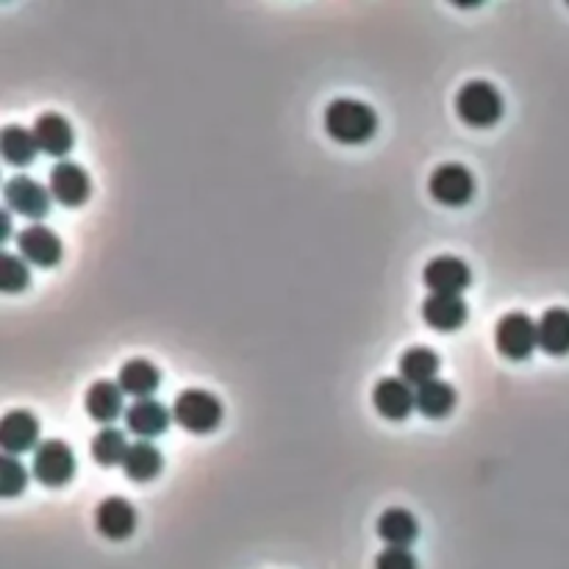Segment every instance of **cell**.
<instances>
[{"label":"cell","mask_w":569,"mask_h":569,"mask_svg":"<svg viewBox=\"0 0 569 569\" xmlns=\"http://www.w3.org/2000/svg\"><path fill=\"white\" fill-rule=\"evenodd\" d=\"M325 131L342 145H364L378 131V114L362 100L339 98L325 109Z\"/></svg>","instance_id":"obj_1"},{"label":"cell","mask_w":569,"mask_h":569,"mask_svg":"<svg viewBox=\"0 0 569 569\" xmlns=\"http://www.w3.org/2000/svg\"><path fill=\"white\" fill-rule=\"evenodd\" d=\"M456 114L472 129H492L503 117V95L489 81H467L456 95Z\"/></svg>","instance_id":"obj_2"},{"label":"cell","mask_w":569,"mask_h":569,"mask_svg":"<svg viewBox=\"0 0 569 569\" xmlns=\"http://www.w3.org/2000/svg\"><path fill=\"white\" fill-rule=\"evenodd\" d=\"M172 420L190 434H211L222 423V403L206 389H184L172 405Z\"/></svg>","instance_id":"obj_3"},{"label":"cell","mask_w":569,"mask_h":569,"mask_svg":"<svg viewBox=\"0 0 569 569\" xmlns=\"http://www.w3.org/2000/svg\"><path fill=\"white\" fill-rule=\"evenodd\" d=\"M497 353L508 362H525L538 348V328L525 312L503 314L495 328Z\"/></svg>","instance_id":"obj_4"},{"label":"cell","mask_w":569,"mask_h":569,"mask_svg":"<svg viewBox=\"0 0 569 569\" xmlns=\"http://www.w3.org/2000/svg\"><path fill=\"white\" fill-rule=\"evenodd\" d=\"M34 477L39 484L59 489V486L70 484L75 475V453L73 447L62 439H45L43 445L34 450Z\"/></svg>","instance_id":"obj_5"},{"label":"cell","mask_w":569,"mask_h":569,"mask_svg":"<svg viewBox=\"0 0 569 569\" xmlns=\"http://www.w3.org/2000/svg\"><path fill=\"white\" fill-rule=\"evenodd\" d=\"M428 192L436 203L450 208L467 206L475 195V178L464 165H439L428 178Z\"/></svg>","instance_id":"obj_6"},{"label":"cell","mask_w":569,"mask_h":569,"mask_svg":"<svg viewBox=\"0 0 569 569\" xmlns=\"http://www.w3.org/2000/svg\"><path fill=\"white\" fill-rule=\"evenodd\" d=\"M50 197L62 206L75 208L84 206L89 201V192H93V181L86 175V170L75 161H59V165L50 170L48 178Z\"/></svg>","instance_id":"obj_7"},{"label":"cell","mask_w":569,"mask_h":569,"mask_svg":"<svg viewBox=\"0 0 569 569\" xmlns=\"http://www.w3.org/2000/svg\"><path fill=\"white\" fill-rule=\"evenodd\" d=\"M3 201L12 211L28 217V220H43L50 211V190H45L39 181L28 175L9 178L3 186Z\"/></svg>","instance_id":"obj_8"},{"label":"cell","mask_w":569,"mask_h":569,"mask_svg":"<svg viewBox=\"0 0 569 569\" xmlns=\"http://www.w3.org/2000/svg\"><path fill=\"white\" fill-rule=\"evenodd\" d=\"M39 439V420L25 409L9 411L3 420H0V447L7 456L28 453V450H37Z\"/></svg>","instance_id":"obj_9"},{"label":"cell","mask_w":569,"mask_h":569,"mask_svg":"<svg viewBox=\"0 0 569 569\" xmlns=\"http://www.w3.org/2000/svg\"><path fill=\"white\" fill-rule=\"evenodd\" d=\"M423 281L431 289V294H461L470 287L472 273L459 256H436L425 267Z\"/></svg>","instance_id":"obj_10"},{"label":"cell","mask_w":569,"mask_h":569,"mask_svg":"<svg viewBox=\"0 0 569 569\" xmlns=\"http://www.w3.org/2000/svg\"><path fill=\"white\" fill-rule=\"evenodd\" d=\"M17 247L25 262L37 264V267H56V264L62 262L64 253L62 239L56 237L48 226H39V222L20 231Z\"/></svg>","instance_id":"obj_11"},{"label":"cell","mask_w":569,"mask_h":569,"mask_svg":"<svg viewBox=\"0 0 569 569\" xmlns=\"http://www.w3.org/2000/svg\"><path fill=\"white\" fill-rule=\"evenodd\" d=\"M95 528L111 542H123L136 531V511L125 497H106L95 508Z\"/></svg>","instance_id":"obj_12"},{"label":"cell","mask_w":569,"mask_h":569,"mask_svg":"<svg viewBox=\"0 0 569 569\" xmlns=\"http://www.w3.org/2000/svg\"><path fill=\"white\" fill-rule=\"evenodd\" d=\"M373 405L384 420H405L416 409V392L403 378H380L373 389Z\"/></svg>","instance_id":"obj_13"},{"label":"cell","mask_w":569,"mask_h":569,"mask_svg":"<svg viewBox=\"0 0 569 569\" xmlns=\"http://www.w3.org/2000/svg\"><path fill=\"white\" fill-rule=\"evenodd\" d=\"M34 136H37L39 150H45L48 156H56V159L68 156L75 145L73 125H70L59 111H45V114H39L37 123H34Z\"/></svg>","instance_id":"obj_14"},{"label":"cell","mask_w":569,"mask_h":569,"mask_svg":"<svg viewBox=\"0 0 569 569\" xmlns=\"http://www.w3.org/2000/svg\"><path fill=\"white\" fill-rule=\"evenodd\" d=\"M170 411L154 398L134 400L131 409H125V431H131L134 436H142V441L161 436L170 425Z\"/></svg>","instance_id":"obj_15"},{"label":"cell","mask_w":569,"mask_h":569,"mask_svg":"<svg viewBox=\"0 0 569 569\" xmlns=\"http://www.w3.org/2000/svg\"><path fill=\"white\" fill-rule=\"evenodd\" d=\"M467 314V303L459 294H431L423 303V319L434 331H459Z\"/></svg>","instance_id":"obj_16"},{"label":"cell","mask_w":569,"mask_h":569,"mask_svg":"<svg viewBox=\"0 0 569 569\" xmlns=\"http://www.w3.org/2000/svg\"><path fill=\"white\" fill-rule=\"evenodd\" d=\"M123 389H120V384L117 380H95L93 386H89V392H86V414L93 416L95 423H114L117 416L123 414Z\"/></svg>","instance_id":"obj_17"},{"label":"cell","mask_w":569,"mask_h":569,"mask_svg":"<svg viewBox=\"0 0 569 569\" xmlns=\"http://www.w3.org/2000/svg\"><path fill=\"white\" fill-rule=\"evenodd\" d=\"M117 384H120V389H123L125 395H131V398L145 400L159 389L161 373L159 367L147 362V359H131V362H125L123 367H120V373H117Z\"/></svg>","instance_id":"obj_18"},{"label":"cell","mask_w":569,"mask_h":569,"mask_svg":"<svg viewBox=\"0 0 569 569\" xmlns=\"http://www.w3.org/2000/svg\"><path fill=\"white\" fill-rule=\"evenodd\" d=\"M538 328V348L547 355H567L569 353V308H547L536 323Z\"/></svg>","instance_id":"obj_19"},{"label":"cell","mask_w":569,"mask_h":569,"mask_svg":"<svg viewBox=\"0 0 569 569\" xmlns=\"http://www.w3.org/2000/svg\"><path fill=\"white\" fill-rule=\"evenodd\" d=\"M416 517L409 508H386L378 520V536L384 538L386 547H409L416 542Z\"/></svg>","instance_id":"obj_20"},{"label":"cell","mask_w":569,"mask_h":569,"mask_svg":"<svg viewBox=\"0 0 569 569\" xmlns=\"http://www.w3.org/2000/svg\"><path fill=\"white\" fill-rule=\"evenodd\" d=\"M456 409V389L445 380H428L416 386V411L428 420H445Z\"/></svg>","instance_id":"obj_21"},{"label":"cell","mask_w":569,"mask_h":569,"mask_svg":"<svg viewBox=\"0 0 569 569\" xmlns=\"http://www.w3.org/2000/svg\"><path fill=\"white\" fill-rule=\"evenodd\" d=\"M0 154L9 165L14 167H28L39 154L37 136L34 131L23 129V125H7L0 131Z\"/></svg>","instance_id":"obj_22"},{"label":"cell","mask_w":569,"mask_h":569,"mask_svg":"<svg viewBox=\"0 0 569 569\" xmlns=\"http://www.w3.org/2000/svg\"><path fill=\"white\" fill-rule=\"evenodd\" d=\"M400 378L405 380L409 386H423L428 380H436V373H439V355L434 353L431 348H409L403 355H400Z\"/></svg>","instance_id":"obj_23"},{"label":"cell","mask_w":569,"mask_h":569,"mask_svg":"<svg viewBox=\"0 0 569 569\" xmlns=\"http://www.w3.org/2000/svg\"><path fill=\"white\" fill-rule=\"evenodd\" d=\"M161 467H165L161 450L156 445H150V441H136V445H131L129 456H125L123 461L125 475H129L131 481H136V484L154 481L161 472Z\"/></svg>","instance_id":"obj_24"},{"label":"cell","mask_w":569,"mask_h":569,"mask_svg":"<svg viewBox=\"0 0 569 569\" xmlns=\"http://www.w3.org/2000/svg\"><path fill=\"white\" fill-rule=\"evenodd\" d=\"M129 450H131V445L125 441V434L117 428L98 431L93 439V459L98 461L100 467L123 464L125 456H129Z\"/></svg>","instance_id":"obj_25"},{"label":"cell","mask_w":569,"mask_h":569,"mask_svg":"<svg viewBox=\"0 0 569 569\" xmlns=\"http://www.w3.org/2000/svg\"><path fill=\"white\" fill-rule=\"evenodd\" d=\"M28 281H32V273L23 258L14 253H0V289L7 294H17L28 287Z\"/></svg>","instance_id":"obj_26"},{"label":"cell","mask_w":569,"mask_h":569,"mask_svg":"<svg viewBox=\"0 0 569 569\" xmlns=\"http://www.w3.org/2000/svg\"><path fill=\"white\" fill-rule=\"evenodd\" d=\"M28 486V470L23 467V461H17L14 456H3L0 459V495L14 497Z\"/></svg>","instance_id":"obj_27"},{"label":"cell","mask_w":569,"mask_h":569,"mask_svg":"<svg viewBox=\"0 0 569 569\" xmlns=\"http://www.w3.org/2000/svg\"><path fill=\"white\" fill-rule=\"evenodd\" d=\"M375 569H416V558L411 556L409 547H386L375 558Z\"/></svg>","instance_id":"obj_28"},{"label":"cell","mask_w":569,"mask_h":569,"mask_svg":"<svg viewBox=\"0 0 569 569\" xmlns=\"http://www.w3.org/2000/svg\"><path fill=\"white\" fill-rule=\"evenodd\" d=\"M9 233H12V220H9V215L3 211V231H0V239H9Z\"/></svg>","instance_id":"obj_29"}]
</instances>
